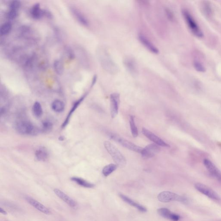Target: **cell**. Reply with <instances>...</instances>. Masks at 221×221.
Instances as JSON below:
<instances>
[{"label": "cell", "instance_id": "obj_1", "mask_svg": "<svg viewBox=\"0 0 221 221\" xmlns=\"http://www.w3.org/2000/svg\"><path fill=\"white\" fill-rule=\"evenodd\" d=\"M98 53L99 60L103 68L112 74L116 73L118 70V67L113 60L109 52L104 48H101Z\"/></svg>", "mask_w": 221, "mask_h": 221}, {"label": "cell", "instance_id": "obj_2", "mask_svg": "<svg viewBox=\"0 0 221 221\" xmlns=\"http://www.w3.org/2000/svg\"><path fill=\"white\" fill-rule=\"evenodd\" d=\"M104 146L117 165L121 167L125 166L127 164L125 158L115 145L109 141H105Z\"/></svg>", "mask_w": 221, "mask_h": 221}, {"label": "cell", "instance_id": "obj_3", "mask_svg": "<svg viewBox=\"0 0 221 221\" xmlns=\"http://www.w3.org/2000/svg\"><path fill=\"white\" fill-rule=\"evenodd\" d=\"M15 127L17 132L21 135H36L38 134V130L34 125L26 120L18 121Z\"/></svg>", "mask_w": 221, "mask_h": 221}, {"label": "cell", "instance_id": "obj_4", "mask_svg": "<svg viewBox=\"0 0 221 221\" xmlns=\"http://www.w3.org/2000/svg\"><path fill=\"white\" fill-rule=\"evenodd\" d=\"M182 14L190 31L195 36L199 38L202 37L203 36V33L189 12L187 10H184L182 11Z\"/></svg>", "mask_w": 221, "mask_h": 221}, {"label": "cell", "instance_id": "obj_5", "mask_svg": "<svg viewBox=\"0 0 221 221\" xmlns=\"http://www.w3.org/2000/svg\"><path fill=\"white\" fill-rule=\"evenodd\" d=\"M158 200L162 203H168L171 201H178L183 203H187V199L176 193L169 191H163L160 193L157 197Z\"/></svg>", "mask_w": 221, "mask_h": 221}, {"label": "cell", "instance_id": "obj_6", "mask_svg": "<svg viewBox=\"0 0 221 221\" xmlns=\"http://www.w3.org/2000/svg\"><path fill=\"white\" fill-rule=\"evenodd\" d=\"M110 137L114 141H117L118 143L121 144L122 146L125 148L132 150L134 152L141 153L143 148L138 146V145L134 144L131 141H128L124 138H121L119 136L115 134H111L110 135Z\"/></svg>", "mask_w": 221, "mask_h": 221}, {"label": "cell", "instance_id": "obj_7", "mask_svg": "<svg viewBox=\"0 0 221 221\" xmlns=\"http://www.w3.org/2000/svg\"><path fill=\"white\" fill-rule=\"evenodd\" d=\"M194 187L198 191L213 200L216 201L221 200L219 196L215 191L205 184L198 183L195 184Z\"/></svg>", "mask_w": 221, "mask_h": 221}, {"label": "cell", "instance_id": "obj_8", "mask_svg": "<svg viewBox=\"0 0 221 221\" xmlns=\"http://www.w3.org/2000/svg\"><path fill=\"white\" fill-rule=\"evenodd\" d=\"M160 148L156 144H151L143 148L141 154L144 158H152L160 152Z\"/></svg>", "mask_w": 221, "mask_h": 221}, {"label": "cell", "instance_id": "obj_9", "mask_svg": "<svg viewBox=\"0 0 221 221\" xmlns=\"http://www.w3.org/2000/svg\"><path fill=\"white\" fill-rule=\"evenodd\" d=\"M203 163L211 176L219 181L221 182V172L216 165L208 159H205Z\"/></svg>", "mask_w": 221, "mask_h": 221}, {"label": "cell", "instance_id": "obj_10", "mask_svg": "<svg viewBox=\"0 0 221 221\" xmlns=\"http://www.w3.org/2000/svg\"><path fill=\"white\" fill-rule=\"evenodd\" d=\"M142 133L150 141H152L158 146L162 147H170V146L168 144L165 143L162 139L156 136L154 133L149 131L148 129L145 128H143Z\"/></svg>", "mask_w": 221, "mask_h": 221}, {"label": "cell", "instance_id": "obj_11", "mask_svg": "<svg viewBox=\"0 0 221 221\" xmlns=\"http://www.w3.org/2000/svg\"><path fill=\"white\" fill-rule=\"evenodd\" d=\"M54 192L55 194L59 198L63 201L64 203H65L67 204L70 207L74 209L77 208L78 204L74 200L70 197L69 196L64 193L63 192L57 188L54 189Z\"/></svg>", "mask_w": 221, "mask_h": 221}, {"label": "cell", "instance_id": "obj_12", "mask_svg": "<svg viewBox=\"0 0 221 221\" xmlns=\"http://www.w3.org/2000/svg\"><path fill=\"white\" fill-rule=\"evenodd\" d=\"M120 95L117 93L112 94L110 96L111 115L112 119L115 118L119 112Z\"/></svg>", "mask_w": 221, "mask_h": 221}, {"label": "cell", "instance_id": "obj_13", "mask_svg": "<svg viewBox=\"0 0 221 221\" xmlns=\"http://www.w3.org/2000/svg\"><path fill=\"white\" fill-rule=\"evenodd\" d=\"M25 199L28 203L40 212L46 215H49L51 213V210L48 208L43 205L36 200L30 197H27L25 198Z\"/></svg>", "mask_w": 221, "mask_h": 221}, {"label": "cell", "instance_id": "obj_14", "mask_svg": "<svg viewBox=\"0 0 221 221\" xmlns=\"http://www.w3.org/2000/svg\"><path fill=\"white\" fill-rule=\"evenodd\" d=\"M157 213L162 217L172 221H178L180 218L179 215L171 212L170 210L165 208L158 209L157 210Z\"/></svg>", "mask_w": 221, "mask_h": 221}, {"label": "cell", "instance_id": "obj_15", "mask_svg": "<svg viewBox=\"0 0 221 221\" xmlns=\"http://www.w3.org/2000/svg\"><path fill=\"white\" fill-rule=\"evenodd\" d=\"M124 63L130 73L133 75H136L138 73V64L134 58L130 57H126L124 59Z\"/></svg>", "mask_w": 221, "mask_h": 221}, {"label": "cell", "instance_id": "obj_16", "mask_svg": "<svg viewBox=\"0 0 221 221\" xmlns=\"http://www.w3.org/2000/svg\"><path fill=\"white\" fill-rule=\"evenodd\" d=\"M70 10L73 17L77 20L79 23L83 26H88L89 24L88 20L80 11L73 7H71Z\"/></svg>", "mask_w": 221, "mask_h": 221}, {"label": "cell", "instance_id": "obj_17", "mask_svg": "<svg viewBox=\"0 0 221 221\" xmlns=\"http://www.w3.org/2000/svg\"><path fill=\"white\" fill-rule=\"evenodd\" d=\"M138 38L141 41V43L149 51L154 54H158V48H156L155 45L150 41L149 39H147L146 36L143 34H140L138 36Z\"/></svg>", "mask_w": 221, "mask_h": 221}, {"label": "cell", "instance_id": "obj_18", "mask_svg": "<svg viewBox=\"0 0 221 221\" xmlns=\"http://www.w3.org/2000/svg\"><path fill=\"white\" fill-rule=\"evenodd\" d=\"M45 10H42L40 8L39 4H36L33 6L30 11L32 18L35 19H40L45 16Z\"/></svg>", "mask_w": 221, "mask_h": 221}, {"label": "cell", "instance_id": "obj_19", "mask_svg": "<svg viewBox=\"0 0 221 221\" xmlns=\"http://www.w3.org/2000/svg\"><path fill=\"white\" fill-rule=\"evenodd\" d=\"M119 196L126 203L132 206L135 207L138 209L141 212L145 213L147 212V209L145 207L135 202L134 200H132L131 199L129 198L128 197L126 196L125 195L120 193L119 194Z\"/></svg>", "mask_w": 221, "mask_h": 221}, {"label": "cell", "instance_id": "obj_20", "mask_svg": "<svg viewBox=\"0 0 221 221\" xmlns=\"http://www.w3.org/2000/svg\"><path fill=\"white\" fill-rule=\"evenodd\" d=\"M35 156L38 161H45L48 160L49 153L45 147H41L36 150L35 152Z\"/></svg>", "mask_w": 221, "mask_h": 221}, {"label": "cell", "instance_id": "obj_21", "mask_svg": "<svg viewBox=\"0 0 221 221\" xmlns=\"http://www.w3.org/2000/svg\"><path fill=\"white\" fill-rule=\"evenodd\" d=\"M85 96H83L80 99H79L76 102H75V103L73 105V106L72 109H71V110H70V112H69V114H68V115H67V117L66 119H65V120L64 121V122H63V125H62V128H64V127H66V126L67 125V124H68V122H69L70 119V117H71V115H72V114L74 112V111H75V110L76 109H77L78 106L82 102L83 100L85 98Z\"/></svg>", "mask_w": 221, "mask_h": 221}, {"label": "cell", "instance_id": "obj_22", "mask_svg": "<svg viewBox=\"0 0 221 221\" xmlns=\"http://www.w3.org/2000/svg\"><path fill=\"white\" fill-rule=\"evenodd\" d=\"M71 180L79 185L83 187H86V188H92L94 187V184L88 182L85 180L80 178V177H71Z\"/></svg>", "mask_w": 221, "mask_h": 221}, {"label": "cell", "instance_id": "obj_23", "mask_svg": "<svg viewBox=\"0 0 221 221\" xmlns=\"http://www.w3.org/2000/svg\"><path fill=\"white\" fill-rule=\"evenodd\" d=\"M51 108L53 110L56 112H61L65 109V105L60 100H55L51 104Z\"/></svg>", "mask_w": 221, "mask_h": 221}, {"label": "cell", "instance_id": "obj_24", "mask_svg": "<svg viewBox=\"0 0 221 221\" xmlns=\"http://www.w3.org/2000/svg\"><path fill=\"white\" fill-rule=\"evenodd\" d=\"M12 28V24L10 22L4 23L0 28V34L2 36L8 35L11 31Z\"/></svg>", "mask_w": 221, "mask_h": 221}, {"label": "cell", "instance_id": "obj_25", "mask_svg": "<svg viewBox=\"0 0 221 221\" xmlns=\"http://www.w3.org/2000/svg\"><path fill=\"white\" fill-rule=\"evenodd\" d=\"M116 164H110L106 165L102 170V174L105 177H107L116 170Z\"/></svg>", "mask_w": 221, "mask_h": 221}, {"label": "cell", "instance_id": "obj_26", "mask_svg": "<svg viewBox=\"0 0 221 221\" xmlns=\"http://www.w3.org/2000/svg\"><path fill=\"white\" fill-rule=\"evenodd\" d=\"M33 111L34 115L37 118L42 116L43 111L41 105L39 102H36L34 104L33 107Z\"/></svg>", "mask_w": 221, "mask_h": 221}, {"label": "cell", "instance_id": "obj_27", "mask_svg": "<svg viewBox=\"0 0 221 221\" xmlns=\"http://www.w3.org/2000/svg\"><path fill=\"white\" fill-rule=\"evenodd\" d=\"M130 125L132 135L134 138H137L138 135V131L135 124V117L134 116L131 115L130 116Z\"/></svg>", "mask_w": 221, "mask_h": 221}, {"label": "cell", "instance_id": "obj_28", "mask_svg": "<svg viewBox=\"0 0 221 221\" xmlns=\"http://www.w3.org/2000/svg\"><path fill=\"white\" fill-rule=\"evenodd\" d=\"M54 68L55 72L58 75L63 74L64 66L62 62L59 60H56L54 63Z\"/></svg>", "mask_w": 221, "mask_h": 221}, {"label": "cell", "instance_id": "obj_29", "mask_svg": "<svg viewBox=\"0 0 221 221\" xmlns=\"http://www.w3.org/2000/svg\"><path fill=\"white\" fill-rule=\"evenodd\" d=\"M193 65H194V68L198 71L203 72L205 71L206 69L203 64L198 60H194V62H193Z\"/></svg>", "mask_w": 221, "mask_h": 221}, {"label": "cell", "instance_id": "obj_30", "mask_svg": "<svg viewBox=\"0 0 221 221\" xmlns=\"http://www.w3.org/2000/svg\"><path fill=\"white\" fill-rule=\"evenodd\" d=\"M52 123L49 121H44L42 123V130L44 132H48L52 128Z\"/></svg>", "mask_w": 221, "mask_h": 221}, {"label": "cell", "instance_id": "obj_31", "mask_svg": "<svg viewBox=\"0 0 221 221\" xmlns=\"http://www.w3.org/2000/svg\"><path fill=\"white\" fill-rule=\"evenodd\" d=\"M18 13V11H17L9 9V11L7 15L8 19L10 20H14L17 17Z\"/></svg>", "mask_w": 221, "mask_h": 221}, {"label": "cell", "instance_id": "obj_32", "mask_svg": "<svg viewBox=\"0 0 221 221\" xmlns=\"http://www.w3.org/2000/svg\"><path fill=\"white\" fill-rule=\"evenodd\" d=\"M203 10L206 14L208 15H210L211 14V8L209 4L206 2V3H204Z\"/></svg>", "mask_w": 221, "mask_h": 221}, {"label": "cell", "instance_id": "obj_33", "mask_svg": "<svg viewBox=\"0 0 221 221\" xmlns=\"http://www.w3.org/2000/svg\"><path fill=\"white\" fill-rule=\"evenodd\" d=\"M0 212H1V213L3 215H6L8 214L7 212L5 210L2 208V207L0 208Z\"/></svg>", "mask_w": 221, "mask_h": 221}]
</instances>
